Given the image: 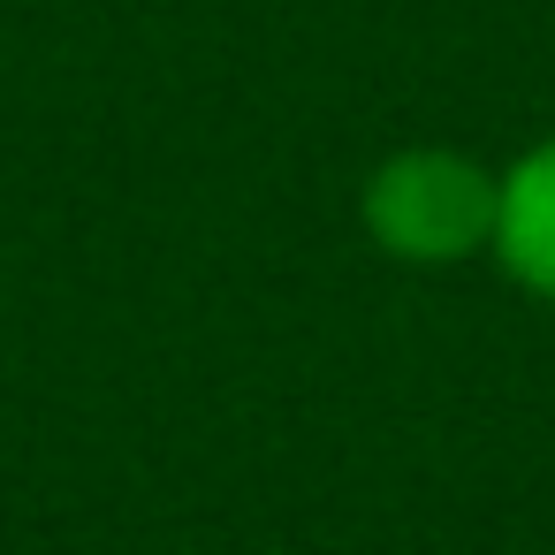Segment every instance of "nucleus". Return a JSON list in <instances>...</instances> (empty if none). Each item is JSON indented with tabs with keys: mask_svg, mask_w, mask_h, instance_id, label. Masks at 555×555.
<instances>
[{
	"mask_svg": "<svg viewBox=\"0 0 555 555\" xmlns=\"http://www.w3.org/2000/svg\"><path fill=\"white\" fill-rule=\"evenodd\" d=\"M365 229L380 251L418 259V267L464 259V251L494 244V176L441 145L396 153L365 183Z\"/></svg>",
	"mask_w": 555,
	"mask_h": 555,
	"instance_id": "1",
	"label": "nucleus"
},
{
	"mask_svg": "<svg viewBox=\"0 0 555 555\" xmlns=\"http://www.w3.org/2000/svg\"><path fill=\"white\" fill-rule=\"evenodd\" d=\"M494 259L525 289L555 297V138L494 183Z\"/></svg>",
	"mask_w": 555,
	"mask_h": 555,
	"instance_id": "2",
	"label": "nucleus"
}]
</instances>
